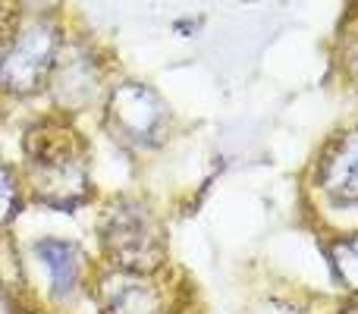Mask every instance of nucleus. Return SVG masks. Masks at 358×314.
<instances>
[{
    "label": "nucleus",
    "mask_w": 358,
    "mask_h": 314,
    "mask_svg": "<svg viewBox=\"0 0 358 314\" xmlns=\"http://www.w3.org/2000/svg\"><path fill=\"white\" fill-rule=\"evenodd\" d=\"M29 173L35 192L50 204H76L88 185V160L79 136L63 126H41L29 136Z\"/></svg>",
    "instance_id": "nucleus-1"
},
{
    "label": "nucleus",
    "mask_w": 358,
    "mask_h": 314,
    "mask_svg": "<svg viewBox=\"0 0 358 314\" xmlns=\"http://www.w3.org/2000/svg\"><path fill=\"white\" fill-rule=\"evenodd\" d=\"M35 255L44 264V271H48L50 286H54L57 296L76 292V286H79V280H82V271H85V258H82L79 245H73V242H66V239H41L35 245Z\"/></svg>",
    "instance_id": "nucleus-6"
},
{
    "label": "nucleus",
    "mask_w": 358,
    "mask_h": 314,
    "mask_svg": "<svg viewBox=\"0 0 358 314\" xmlns=\"http://www.w3.org/2000/svg\"><path fill=\"white\" fill-rule=\"evenodd\" d=\"M16 208V185H13V176L3 164H0V223L13 214Z\"/></svg>",
    "instance_id": "nucleus-9"
},
{
    "label": "nucleus",
    "mask_w": 358,
    "mask_h": 314,
    "mask_svg": "<svg viewBox=\"0 0 358 314\" xmlns=\"http://www.w3.org/2000/svg\"><path fill=\"white\" fill-rule=\"evenodd\" d=\"M110 314H151V299L142 286H123L117 302H110Z\"/></svg>",
    "instance_id": "nucleus-8"
},
{
    "label": "nucleus",
    "mask_w": 358,
    "mask_h": 314,
    "mask_svg": "<svg viewBox=\"0 0 358 314\" xmlns=\"http://www.w3.org/2000/svg\"><path fill=\"white\" fill-rule=\"evenodd\" d=\"M104 242L113 258L120 261V267H151L161 258V248H164L161 233H157L151 214L142 210L138 204L110 210Z\"/></svg>",
    "instance_id": "nucleus-3"
},
{
    "label": "nucleus",
    "mask_w": 358,
    "mask_h": 314,
    "mask_svg": "<svg viewBox=\"0 0 358 314\" xmlns=\"http://www.w3.org/2000/svg\"><path fill=\"white\" fill-rule=\"evenodd\" d=\"M334 264H336V273L343 277V283L352 286V290H358V236L336 242Z\"/></svg>",
    "instance_id": "nucleus-7"
},
{
    "label": "nucleus",
    "mask_w": 358,
    "mask_h": 314,
    "mask_svg": "<svg viewBox=\"0 0 358 314\" xmlns=\"http://www.w3.org/2000/svg\"><path fill=\"white\" fill-rule=\"evenodd\" d=\"M321 189L336 201H358V129L343 136L321 160Z\"/></svg>",
    "instance_id": "nucleus-5"
},
{
    "label": "nucleus",
    "mask_w": 358,
    "mask_h": 314,
    "mask_svg": "<svg viewBox=\"0 0 358 314\" xmlns=\"http://www.w3.org/2000/svg\"><path fill=\"white\" fill-rule=\"evenodd\" d=\"M57 25L50 19H31L16 31L6 54L0 57V88L16 94L35 92L54 69Z\"/></svg>",
    "instance_id": "nucleus-2"
},
{
    "label": "nucleus",
    "mask_w": 358,
    "mask_h": 314,
    "mask_svg": "<svg viewBox=\"0 0 358 314\" xmlns=\"http://www.w3.org/2000/svg\"><path fill=\"white\" fill-rule=\"evenodd\" d=\"M110 123L129 142H151L164 123V104L145 85H123L110 98Z\"/></svg>",
    "instance_id": "nucleus-4"
},
{
    "label": "nucleus",
    "mask_w": 358,
    "mask_h": 314,
    "mask_svg": "<svg viewBox=\"0 0 358 314\" xmlns=\"http://www.w3.org/2000/svg\"><path fill=\"white\" fill-rule=\"evenodd\" d=\"M35 3H48V0H35Z\"/></svg>",
    "instance_id": "nucleus-10"
}]
</instances>
